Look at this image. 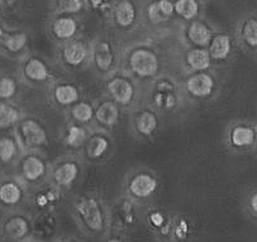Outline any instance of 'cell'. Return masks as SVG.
<instances>
[{
  "label": "cell",
  "instance_id": "15",
  "mask_svg": "<svg viewBox=\"0 0 257 242\" xmlns=\"http://www.w3.org/2000/svg\"><path fill=\"white\" fill-rule=\"evenodd\" d=\"M94 59L99 69L108 70L114 61V55L110 46L106 42H99L94 51Z\"/></svg>",
  "mask_w": 257,
  "mask_h": 242
},
{
  "label": "cell",
  "instance_id": "16",
  "mask_svg": "<svg viewBox=\"0 0 257 242\" xmlns=\"http://www.w3.org/2000/svg\"><path fill=\"white\" fill-rule=\"evenodd\" d=\"M186 61L191 69L203 71L210 66V53L207 50H193L188 53Z\"/></svg>",
  "mask_w": 257,
  "mask_h": 242
},
{
  "label": "cell",
  "instance_id": "29",
  "mask_svg": "<svg viewBox=\"0 0 257 242\" xmlns=\"http://www.w3.org/2000/svg\"><path fill=\"white\" fill-rule=\"evenodd\" d=\"M85 139H86V133L81 127L71 126L67 131L66 141L70 146H80L85 141Z\"/></svg>",
  "mask_w": 257,
  "mask_h": 242
},
{
  "label": "cell",
  "instance_id": "36",
  "mask_svg": "<svg viewBox=\"0 0 257 242\" xmlns=\"http://www.w3.org/2000/svg\"><path fill=\"white\" fill-rule=\"evenodd\" d=\"M249 205H251V209L253 210L254 213H257V193H254L252 195L251 200H249Z\"/></svg>",
  "mask_w": 257,
  "mask_h": 242
},
{
  "label": "cell",
  "instance_id": "18",
  "mask_svg": "<svg viewBox=\"0 0 257 242\" xmlns=\"http://www.w3.org/2000/svg\"><path fill=\"white\" fill-rule=\"evenodd\" d=\"M77 24L72 18H60L53 23V32L61 40H69L76 33Z\"/></svg>",
  "mask_w": 257,
  "mask_h": 242
},
{
  "label": "cell",
  "instance_id": "2",
  "mask_svg": "<svg viewBox=\"0 0 257 242\" xmlns=\"http://www.w3.org/2000/svg\"><path fill=\"white\" fill-rule=\"evenodd\" d=\"M131 69L141 77L154 76L159 71V60L151 51L137 50L130 57Z\"/></svg>",
  "mask_w": 257,
  "mask_h": 242
},
{
  "label": "cell",
  "instance_id": "19",
  "mask_svg": "<svg viewBox=\"0 0 257 242\" xmlns=\"http://www.w3.org/2000/svg\"><path fill=\"white\" fill-rule=\"evenodd\" d=\"M0 43L6 46L12 52H18L26 46L27 36L24 33L11 35V33H7L3 30H0Z\"/></svg>",
  "mask_w": 257,
  "mask_h": 242
},
{
  "label": "cell",
  "instance_id": "4",
  "mask_svg": "<svg viewBox=\"0 0 257 242\" xmlns=\"http://www.w3.org/2000/svg\"><path fill=\"white\" fill-rule=\"evenodd\" d=\"M157 189V181L150 174H138L131 180L130 192L137 198H147Z\"/></svg>",
  "mask_w": 257,
  "mask_h": 242
},
{
  "label": "cell",
  "instance_id": "38",
  "mask_svg": "<svg viewBox=\"0 0 257 242\" xmlns=\"http://www.w3.org/2000/svg\"><path fill=\"white\" fill-rule=\"evenodd\" d=\"M256 144H257V133H256Z\"/></svg>",
  "mask_w": 257,
  "mask_h": 242
},
{
  "label": "cell",
  "instance_id": "17",
  "mask_svg": "<svg viewBox=\"0 0 257 242\" xmlns=\"http://www.w3.org/2000/svg\"><path fill=\"white\" fill-rule=\"evenodd\" d=\"M24 74L33 81H45L48 77V70L41 60L32 59L27 62L26 67H24Z\"/></svg>",
  "mask_w": 257,
  "mask_h": 242
},
{
  "label": "cell",
  "instance_id": "30",
  "mask_svg": "<svg viewBox=\"0 0 257 242\" xmlns=\"http://www.w3.org/2000/svg\"><path fill=\"white\" fill-rule=\"evenodd\" d=\"M108 149V141L104 137H95L89 142L88 152L91 157H100Z\"/></svg>",
  "mask_w": 257,
  "mask_h": 242
},
{
  "label": "cell",
  "instance_id": "5",
  "mask_svg": "<svg viewBox=\"0 0 257 242\" xmlns=\"http://www.w3.org/2000/svg\"><path fill=\"white\" fill-rule=\"evenodd\" d=\"M186 88L189 93L195 96H207L209 95L214 88V81L212 76L205 72H199L189 77L186 81Z\"/></svg>",
  "mask_w": 257,
  "mask_h": 242
},
{
  "label": "cell",
  "instance_id": "22",
  "mask_svg": "<svg viewBox=\"0 0 257 242\" xmlns=\"http://www.w3.org/2000/svg\"><path fill=\"white\" fill-rule=\"evenodd\" d=\"M27 232H28V224L21 217L12 218L6 226V233L13 239L22 238Z\"/></svg>",
  "mask_w": 257,
  "mask_h": 242
},
{
  "label": "cell",
  "instance_id": "24",
  "mask_svg": "<svg viewBox=\"0 0 257 242\" xmlns=\"http://www.w3.org/2000/svg\"><path fill=\"white\" fill-rule=\"evenodd\" d=\"M175 11L185 19H193L199 12V4L196 0H178Z\"/></svg>",
  "mask_w": 257,
  "mask_h": 242
},
{
  "label": "cell",
  "instance_id": "34",
  "mask_svg": "<svg viewBox=\"0 0 257 242\" xmlns=\"http://www.w3.org/2000/svg\"><path fill=\"white\" fill-rule=\"evenodd\" d=\"M159 6L160 9L162 11V13H164L167 18L173 16L174 11H175V6L171 3V0H160Z\"/></svg>",
  "mask_w": 257,
  "mask_h": 242
},
{
  "label": "cell",
  "instance_id": "32",
  "mask_svg": "<svg viewBox=\"0 0 257 242\" xmlns=\"http://www.w3.org/2000/svg\"><path fill=\"white\" fill-rule=\"evenodd\" d=\"M81 8V0H59V9L62 13H76Z\"/></svg>",
  "mask_w": 257,
  "mask_h": 242
},
{
  "label": "cell",
  "instance_id": "3",
  "mask_svg": "<svg viewBox=\"0 0 257 242\" xmlns=\"http://www.w3.org/2000/svg\"><path fill=\"white\" fill-rule=\"evenodd\" d=\"M21 135L23 141L31 147L42 146V145H45L46 141H47V136H46L45 130L41 127L40 123H37L36 120L32 119L26 120V122L22 123Z\"/></svg>",
  "mask_w": 257,
  "mask_h": 242
},
{
  "label": "cell",
  "instance_id": "14",
  "mask_svg": "<svg viewBox=\"0 0 257 242\" xmlns=\"http://www.w3.org/2000/svg\"><path fill=\"white\" fill-rule=\"evenodd\" d=\"M115 22L120 27H128L135 22L136 19V8L130 0H123L118 4L115 9Z\"/></svg>",
  "mask_w": 257,
  "mask_h": 242
},
{
  "label": "cell",
  "instance_id": "26",
  "mask_svg": "<svg viewBox=\"0 0 257 242\" xmlns=\"http://www.w3.org/2000/svg\"><path fill=\"white\" fill-rule=\"evenodd\" d=\"M19 119V113L14 106L8 104H0V128L14 125Z\"/></svg>",
  "mask_w": 257,
  "mask_h": 242
},
{
  "label": "cell",
  "instance_id": "21",
  "mask_svg": "<svg viewBox=\"0 0 257 242\" xmlns=\"http://www.w3.org/2000/svg\"><path fill=\"white\" fill-rule=\"evenodd\" d=\"M22 190L17 184L6 183L0 186V200L4 204H16L21 200Z\"/></svg>",
  "mask_w": 257,
  "mask_h": 242
},
{
  "label": "cell",
  "instance_id": "28",
  "mask_svg": "<svg viewBox=\"0 0 257 242\" xmlns=\"http://www.w3.org/2000/svg\"><path fill=\"white\" fill-rule=\"evenodd\" d=\"M17 152L16 144L11 139H2L0 140V160L3 163H8L14 157Z\"/></svg>",
  "mask_w": 257,
  "mask_h": 242
},
{
  "label": "cell",
  "instance_id": "39",
  "mask_svg": "<svg viewBox=\"0 0 257 242\" xmlns=\"http://www.w3.org/2000/svg\"><path fill=\"white\" fill-rule=\"evenodd\" d=\"M65 242H74V241H65Z\"/></svg>",
  "mask_w": 257,
  "mask_h": 242
},
{
  "label": "cell",
  "instance_id": "31",
  "mask_svg": "<svg viewBox=\"0 0 257 242\" xmlns=\"http://www.w3.org/2000/svg\"><path fill=\"white\" fill-rule=\"evenodd\" d=\"M16 81L11 77H2L0 79V98L9 99L16 94Z\"/></svg>",
  "mask_w": 257,
  "mask_h": 242
},
{
  "label": "cell",
  "instance_id": "7",
  "mask_svg": "<svg viewBox=\"0 0 257 242\" xmlns=\"http://www.w3.org/2000/svg\"><path fill=\"white\" fill-rule=\"evenodd\" d=\"M79 174V168L74 163H64L55 170V181L61 186L71 185L77 178Z\"/></svg>",
  "mask_w": 257,
  "mask_h": 242
},
{
  "label": "cell",
  "instance_id": "27",
  "mask_svg": "<svg viewBox=\"0 0 257 242\" xmlns=\"http://www.w3.org/2000/svg\"><path fill=\"white\" fill-rule=\"evenodd\" d=\"M72 117L79 122H89L94 114L93 106L89 103H77L76 105L72 108Z\"/></svg>",
  "mask_w": 257,
  "mask_h": 242
},
{
  "label": "cell",
  "instance_id": "13",
  "mask_svg": "<svg viewBox=\"0 0 257 242\" xmlns=\"http://www.w3.org/2000/svg\"><path fill=\"white\" fill-rule=\"evenodd\" d=\"M231 52V40L225 35H218L212 40L209 47L210 56L215 60H223Z\"/></svg>",
  "mask_w": 257,
  "mask_h": 242
},
{
  "label": "cell",
  "instance_id": "6",
  "mask_svg": "<svg viewBox=\"0 0 257 242\" xmlns=\"http://www.w3.org/2000/svg\"><path fill=\"white\" fill-rule=\"evenodd\" d=\"M108 90L110 95L115 101L120 104H128L131 103L135 94V89H133L132 84L128 80L122 79V77H117L113 79L110 83L108 84Z\"/></svg>",
  "mask_w": 257,
  "mask_h": 242
},
{
  "label": "cell",
  "instance_id": "12",
  "mask_svg": "<svg viewBox=\"0 0 257 242\" xmlns=\"http://www.w3.org/2000/svg\"><path fill=\"white\" fill-rule=\"evenodd\" d=\"M189 38L193 43L198 46H207L212 41L210 30L202 22H194L189 27Z\"/></svg>",
  "mask_w": 257,
  "mask_h": 242
},
{
  "label": "cell",
  "instance_id": "23",
  "mask_svg": "<svg viewBox=\"0 0 257 242\" xmlns=\"http://www.w3.org/2000/svg\"><path fill=\"white\" fill-rule=\"evenodd\" d=\"M157 127V118L154 113L144 112L137 118V128L142 135H151Z\"/></svg>",
  "mask_w": 257,
  "mask_h": 242
},
{
  "label": "cell",
  "instance_id": "35",
  "mask_svg": "<svg viewBox=\"0 0 257 242\" xmlns=\"http://www.w3.org/2000/svg\"><path fill=\"white\" fill-rule=\"evenodd\" d=\"M150 221H151L152 224H155V226H162L165 222V217L162 216L161 213H152L151 217H150Z\"/></svg>",
  "mask_w": 257,
  "mask_h": 242
},
{
  "label": "cell",
  "instance_id": "33",
  "mask_svg": "<svg viewBox=\"0 0 257 242\" xmlns=\"http://www.w3.org/2000/svg\"><path fill=\"white\" fill-rule=\"evenodd\" d=\"M149 17L152 22H165L167 19V17L162 13V11L160 9L159 2L156 3H152L149 8Z\"/></svg>",
  "mask_w": 257,
  "mask_h": 242
},
{
  "label": "cell",
  "instance_id": "11",
  "mask_svg": "<svg viewBox=\"0 0 257 242\" xmlns=\"http://www.w3.org/2000/svg\"><path fill=\"white\" fill-rule=\"evenodd\" d=\"M256 141V132L247 126H238L231 133V142L236 147L249 146Z\"/></svg>",
  "mask_w": 257,
  "mask_h": 242
},
{
  "label": "cell",
  "instance_id": "37",
  "mask_svg": "<svg viewBox=\"0 0 257 242\" xmlns=\"http://www.w3.org/2000/svg\"><path fill=\"white\" fill-rule=\"evenodd\" d=\"M90 3L93 4V7H95L96 8V7H99L101 3H103V0H90Z\"/></svg>",
  "mask_w": 257,
  "mask_h": 242
},
{
  "label": "cell",
  "instance_id": "8",
  "mask_svg": "<svg viewBox=\"0 0 257 242\" xmlns=\"http://www.w3.org/2000/svg\"><path fill=\"white\" fill-rule=\"evenodd\" d=\"M96 119L101 125L108 126V127L117 125L119 120V112H118L117 105L111 101H104L96 110Z\"/></svg>",
  "mask_w": 257,
  "mask_h": 242
},
{
  "label": "cell",
  "instance_id": "9",
  "mask_svg": "<svg viewBox=\"0 0 257 242\" xmlns=\"http://www.w3.org/2000/svg\"><path fill=\"white\" fill-rule=\"evenodd\" d=\"M45 164L42 163V160H40L36 156L27 157L23 161V165H22L23 175L26 176L27 180L31 181L40 179L45 174Z\"/></svg>",
  "mask_w": 257,
  "mask_h": 242
},
{
  "label": "cell",
  "instance_id": "20",
  "mask_svg": "<svg viewBox=\"0 0 257 242\" xmlns=\"http://www.w3.org/2000/svg\"><path fill=\"white\" fill-rule=\"evenodd\" d=\"M55 99L62 105H70L79 99V91L72 85H59L55 89Z\"/></svg>",
  "mask_w": 257,
  "mask_h": 242
},
{
  "label": "cell",
  "instance_id": "25",
  "mask_svg": "<svg viewBox=\"0 0 257 242\" xmlns=\"http://www.w3.org/2000/svg\"><path fill=\"white\" fill-rule=\"evenodd\" d=\"M242 38L251 47H257V19H247L242 26Z\"/></svg>",
  "mask_w": 257,
  "mask_h": 242
},
{
  "label": "cell",
  "instance_id": "1",
  "mask_svg": "<svg viewBox=\"0 0 257 242\" xmlns=\"http://www.w3.org/2000/svg\"><path fill=\"white\" fill-rule=\"evenodd\" d=\"M80 221L91 232H100L104 227V214L100 204L94 198H84L76 203Z\"/></svg>",
  "mask_w": 257,
  "mask_h": 242
},
{
  "label": "cell",
  "instance_id": "10",
  "mask_svg": "<svg viewBox=\"0 0 257 242\" xmlns=\"http://www.w3.org/2000/svg\"><path fill=\"white\" fill-rule=\"evenodd\" d=\"M86 56H88V50H86L84 43L81 42L70 43L64 48L65 60H66L67 64L72 65V66H77V65L82 64Z\"/></svg>",
  "mask_w": 257,
  "mask_h": 242
}]
</instances>
